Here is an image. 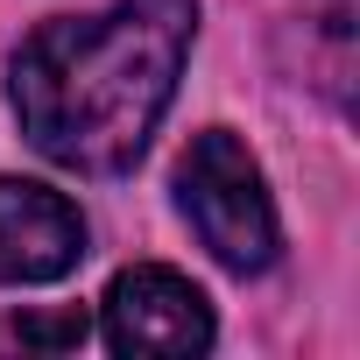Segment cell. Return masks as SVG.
<instances>
[{
  "label": "cell",
  "mask_w": 360,
  "mask_h": 360,
  "mask_svg": "<svg viewBox=\"0 0 360 360\" xmlns=\"http://www.w3.org/2000/svg\"><path fill=\"white\" fill-rule=\"evenodd\" d=\"M191 36L198 0H120L106 15L43 22L8 64L29 148L78 176H120L176 99Z\"/></svg>",
  "instance_id": "1"
},
{
  "label": "cell",
  "mask_w": 360,
  "mask_h": 360,
  "mask_svg": "<svg viewBox=\"0 0 360 360\" xmlns=\"http://www.w3.org/2000/svg\"><path fill=\"white\" fill-rule=\"evenodd\" d=\"M176 205H184V219L198 226V240L226 269L255 276V269L276 262V205L262 191L255 155L226 127H205L184 148V162H176Z\"/></svg>",
  "instance_id": "2"
},
{
  "label": "cell",
  "mask_w": 360,
  "mask_h": 360,
  "mask_svg": "<svg viewBox=\"0 0 360 360\" xmlns=\"http://www.w3.org/2000/svg\"><path fill=\"white\" fill-rule=\"evenodd\" d=\"M106 346L113 353H155V360H184L212 346V304L191 276L176 269H120L106 290Z\"/></svg>",
  "instance_id": "3"
},
{
  "label": "cell",
  "mask_w": 360,
  "mask_h": 360,
  "mask_svg": "<svg viewBox=\"0 0 360 360\" xmlns=\"http://www.w3.org/2000/svg\"><path fill=\"white\" fill-rule=\"evenodd\" d=\"M85 255V219L64 191L0 176V283H57Z\"/></svg>",
  "instance_id": "4"
},
{
  "label": "cell",
  "mask_w": 360,
  "mask_h": 360,
  "mask_svg": "<svg viewBox=\"0 0 360 360\" xmlns=\"http://www.w3.org/2000/svg\"><path fill=\"white\" fill-rule=\"evenodd\" d=\"M85 311H22V318H0V353H71L85 346Z\"/></svg>",
  "instance_id": "5"
}]
</instances>
